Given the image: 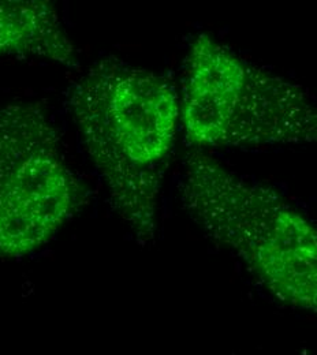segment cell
I'll return each mask as SVG.
<instances>
[{"label":"cell","mask_w":317,"mask_h":355,"mask_svg":"<svg viewBox=\"0 0 317 355\" xmlns=\"http://www.w3.org/2000/svg\"><path fill=\"white\" fill-rule=\"evenodd\" d=\"M43 107H0V260L46 245L84 202Z\"/></svg>","instance_id":"277c9868"},{"label":"cell","mask_w":317,"mask_h":355,"mask_svg":"<svg viewBox=\"0 0 317 355\" xmlns=\"http://www.w3.org/2000/svg\"><path fill=\"white\" fill-rule=\"evenodd\" d=\"M69 107L110 204L142 246L157 234L180 100L163 76L110 56L71 87Z\"/></svg>","instance_id":"6da1fadb"},{"label":"cell","mask_w":317,"mask_h":355,"mask_svg":"<svg viewBox=\"0 0 317 355\" xmlns=\"http://www.w3.org/2000/svg\"><path fill=\"white\" fill-rule=\"evenodd\" d=\"M0 55H33L70 69L80 66L76 45L46 0H0Z\"/></svg>","instance_id":"5b68a950"},{"label":"cell","mask_w":317,"mask_h":355,"mask_svg":"<svg viewBox=\"0 0 317 355\" xmlns=\"http://www.w3.org/2000/svg\"><path fill=\"white\" fill-rule=\"evenodd\" d=\"M180 198L204 235L284 306L317 317V228L273 187L201 150L185 157Z\"/></svg>","instance_id":"7a4b0ae2"},{"label":"cell","mask_w":317,"mask_h":355,"mask_svg":"<svg viewBox=\"0 0 317 355\" xmlns=\"http://www.w3.org/2000/svg\"><path fill=\"white\" fill-rule=\"evenodd\" d=\"M180 107L185 135L197 148L317 144L311 94L207 33L190 45Z\"/></svg>","instance_id":"3957f363"}]
</instances>
